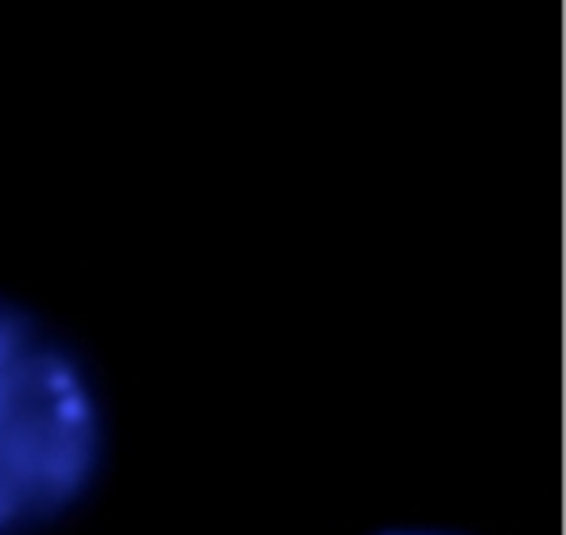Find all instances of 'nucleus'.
Wrapping results in <instances>:
<instances>
[{
  "mask_svg": "<svg viewBox=\"0 0 566 535\" xmlns=\"http://www.w3.org/2000/svg\"><path fill=\"white\" fill-rule=\"evenodd\" d=\"M109 450L102 385L40 315L0 295V535H40L97 489Z\"/></svg>",
  "mask_w": 566,
  "mask_h": 535,
  "instance_id": "f257e3e1",
  "label": "nucleus"
},
{
  "mask_svg": "<svg viewBox=\"0 0 566 535\" xmlns=\"http://www.w3.org/2000/svg\"><path fill=\"white\" fill-rule=\"evenodd\" d=\"M377 535H454V532H434V527H392V532H377Z\"/></svg>",
  "mask_w": 566,
  "mask_h": 535,
  "instance_id": "f03ea898",
  "label": "nucleus"
}]
</instances>
